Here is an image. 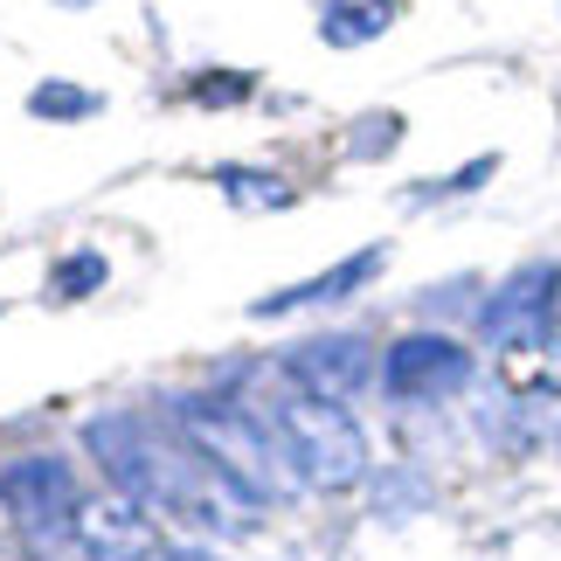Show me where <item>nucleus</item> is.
Returning a JSON list of instances; mask_svg holds the SVG:
<instances>
[{
  "instance_id": "1",
  "label": "nucleus",
  "mask_w": 561,
  "mask_h": 561,
  "mask_svg": "<svg viewBox=\"0 0 561 561\" xmlns=\"http://www.w3.org/2000/svg\"><path fill=\"white\" fill-rule=\"evenodd\" d=\"M91 458L112 471V485L146 513H174V520L202 527V534H250L256 527V500H243L222 471H215L187 437L139 423V416H91L83 423Z\"/></svg>"
},
{
  "instance_id": "2",
  "label": "nucleus",
  "mask_w": 561,
  "mask_h": 561,
  "mask_svg": "<svg viewBox=\"0 0 561 561\" xmlns=\"http://www.w3.org/2000/svg\"><path fill=\"white\" fill-rule=\"evenodd\" d=\"M181 430H187V444L202 450V458L222 471L236 492H243V500L277 506V500H291V492H298V471L285 458V444H277V430L256 416V409L222 402V396H202V402L181 409Z\"/></svg>"
},
{
  "instance_id": "3",
  "label": "nucleus",
  "mask_w": 561,
  "mask_h": 561,
  "mask_svg": "<svg viewBox=\"0 0 561 561\" xmlns=\"http://www.w3.org/2000/svg\"><path fill=\"white\" fill-rule=\"evenodd\" d=\"M271 430L285 444V458L298 471V485H319V492H354L375 479V458H368V430H360L340 402H319V396H291L271 409Z\"/></svg>"
},
{
  "instance_id": "4",
  "label": "nucleus",
  "mask_w": 561,
  "mask_h": 561,
  "mask_svg": "<svg viewBox=\"0 0 561 561\" xmlns=\"http://www.w3.org/2000/svg\"><path fill=\"white\" fill-rule=\"evenodd\" d=\"M554 291H561V271L554 264H520L513 277H500L485 298H479V340L485 347H541L548 327H554Z\"/></svg>"
},
{
  "instance_id": "5",
  "label": "nucleus",
  "mask_w": 561,
  "mask_h": 561,
  "mask_svg": "<svg viewBox=\"0 0 561 561\" xmlns=\"http://www.w3.org/2000/svg\"><path fill=\"white\" fill-rule=\"evenodd\" d=\"M0 500H8L14 527L35 541H56V534H70L83 492H77V471L62 458H14L8 471H0Z\"/></svg>"
},
{
  "instance_id": "6",
  "label": "nucleus",
  "mask_w": 561,
  "mask_h": 561,
  "mask_svg": "<svg viewBox=\"0 0 561 561\" xmlns=\"http://www.w3.org/2000/svg\"><path fill=\"white\" fill-rule=\"evenodd\" d=\"M471 381V347L450 333H402L381 360V388L396 402H444Z\"/></svg>"
},
{
  "instance_id": "7",
  "label": "nucleus",
  "mask_w": 561,
  "mask_h": 561,
  "mask_svg": "<svg viewBox=\"0 0 561 561\" xmlns=\"http://www.w3.org/2000/svg\"><path fill=\"white\" fill-rule=\"evenodd\" d=\"M285 375L298 396H319V402H340L347 409V396H360L375 375V347L360 333H312L306 347L285 354Z\"/></svg>"
},
{
  "instance_id": "8",
  "label": "nucleus",
  "mask_w": 561,
  "mask_h": 561,
  "mask_svg": "<svg viewBox=\"0 0 561 561\" xmlns=\"http://www.w3.org/2000/svg\"><path fill=\"white\" fill-rule=\"evenodd\" d=\"M70 534L83 541L91 561H153V513L133 506L125 492H98V500H83Z\"/></svg>"
},
{
  "instance_id": "9",
  "label": "nucleus",
  "mask_w": 561,
  "mask_h": 561,
  "mask_svg": "<svg viewBox=\"0 0 561 561\" xmlns=\"http://www.w3.org/2000/svg\"><path fill=\"white\" fill-rule=\"evenodd\" d=\"M381 264H388V250H381V243H368V250H354L347 264H333V271L306 277V285H285V291L256 298L250 312H256V319H285V312H306V306H340V298H354L360 285H375Z\"/></svg>"
},
{
  "instance_id": "10",
  "label": "nucleus",
  "mask_w": 561,
  "mask_h": 561,
  "mask_svg": "<svg viewBox=\"0 0 561 561\" xmlns=\"http://www.w3.org/2000/svg\"><path fill=\"white\" fill-rule=\"evenodd\" d=\"M396 14H402V0H327L319 35H327V49H360V42L396 28Z\"/></svg>"
},
{
  "instance_id": "11",
  "label": "nucleus",
  "mask_w": 561,
  "mask_h": 561,
  "mask_svg": "<svg viewBox=\"0 0 561 561\" xmlns=\"http://www.w3.org/2000/svg\"><path fill=\"white\" fill-rule=\"evenodd\" d=\"M215 181L229 187V202H236V208H291V181H277V174H250V167H222Z\"/></svg>"
},
{
  "instance_id": "12",
  "label": "nucleus",
  "mask_w": 561,
  "mask_h": 561,
  "mask_svg": "<svg viewBox=\"0 0 561 561\" xmlns=\"http://www.w3.org/2000/svg\"><path fill=\"white\" fill-rule=\"evenodd\" d=\"M104 285V256L98 250H77V256H62L56 264V277H49V291L56 298H91Z\"/></svg>"
},
{
  "instance_id": "13",
  "label": "nucleus",
  "mask_w": 561,
  "mask_h": 561,
  "mask_svg": "<svg viewBox=\"0 0 561 561\" xmlns=\"http://www.w3.org/2000/svg\"><path fill=\"white\" fill-rule=\"evenodd\" d=\"M396 139H402V118L396 112H375V118H360L354 133H347V153L354 160H388V153H396Z\"/></svg>"
},
{
  "instance_id": "14",
  "label": "nucleus",
  "mask_w": 561,
  "mask_h": 561,
  "mask_svg": "<svg viewBox=\"0 0 561 561\" xmlns=\"http://www.w3.org/2000/svg\"><path fill=\"white\" fill-rule=\"evenodd\" d=\"M28 112H35V118H91L98 98L77 91V83H42V91L28 98Z\"/></svg>"
},
{
  "instance_id": "15",
  "label": "nucleus",
  "mask_w": 561,
  "mask_h": 561,
  "mask_svg": "<svg viewBox=\"0 0 561 561\" xmlns=\"http://www.w3.org/2000/svg\"><path fill=\"white\" fill-rule=\"evenodd\" d=\"M368 485H375V506H381V513H409V506H423V500H430L416 471H375Z\"/></svg>"
},
{
  "instance_id": "16",
  "label": "nucleus",
  "mask_w": 561,
  "mask_h": 561,
  "mask_svg": "<svg viewBox=\"0 0 561 561\" xmlns=\"http://www.w3.org/2000/svg\"><path fill=\"white\" fill-rule=\"evenodd\" d=\"M485 181H492V153H485V160H465V167H458L450 181L409 187V202H416V208H423V202H450V194H465V187H485Z\"/></svg>"
},
{
  "instance_id": "17",
  "label": "nucleus",
  "mask_w": 561,
  "mask_h": 561,
  "mask_svg": "<svg viewBox=\"0 0 561 561\" xmlns=\"http://www.w3.org/2000/svg\"><path fill=\"white\" fill-rule=\"evenodd\" d=\"M194 98H202V104H243L250 98V77H229V70L194 77Z\"/></svg>"
},
{
  "instance_id": "18",
  "label": "nucleus",
  "mask_w": 561,
  "mask_h": 561,
  "mask_svg": "<svg viewBox=\"0 0 561 561\" xmlns=\"http://www.w3.org/2000/svg\"><path fill=\"white\" fill-rule=\"evenodd\" d=\"M28 561H91V554H83L77 534H56V541H35V548H28Z\"/></svg>"
},
{
  "instance_id": "19",
  "label": "nucleus",
  "mask_w": 561,
  "mask_h": 561,
  "mask_svg": "<svg viewBox=\"0 0 561 561\" xmlns=\"http://www.w3.org/2000/svg\"><path fill=\"white\" fill-rule=\"evenodd\" d=\"M153 561H215V554H202V548H174V554H153Z\"/></svg>"
},
{
  "instance_id": "20",
  "label": "nucleus",
  "mask_w": 561,
  "mask_h": 561,
  "mask_svg": "<svg viewBox=\"0 0 561 561\" xmlns=\"http://www.w3.org/2000/svg\"><path fill=\"white\" fill-rule=\"evenodd\" d=\"M62 8H91V0H62Z\"/></svg>"
},
{
  "instance_id": "21",
  "label": "nucleus",
  "mask_w": 561,
  "mask_h": 561,
  "mask_svg": "<svg viewBox=\"0 0 561 561\" xmlns=\"http://www.w3.org/2000/svg\"><path fill=\"white\" fill-rule=\"evenodd\" d=\"M554 444H561V423H554Z\"/></svg>"
}]
</instances>
